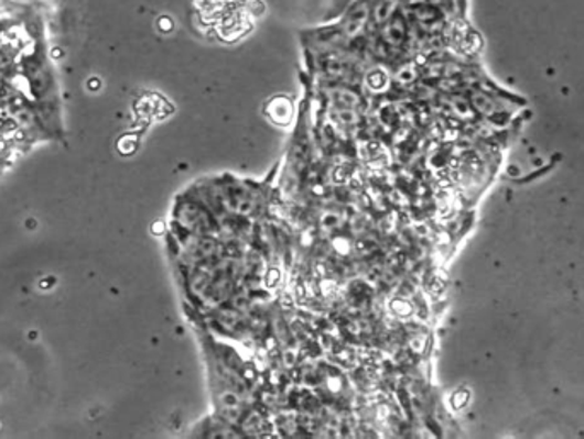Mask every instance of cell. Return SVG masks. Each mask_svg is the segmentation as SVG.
Instances as JSON below:
<instances>
[{"label": "cell", "instance_id": "cell-1", "mask_svg": "<svg viewBox=\"0 0 584 439\" xmlns=\"http://www.w3.org/2000/svg\"><path fill=\"white\" fill-rule=\"evenodd\" d=\"M394 14V0H378L372 8V20L376 23H387Z\"/></svg>", "mask_w": 584, "mask_h": 439}]
</instances>
